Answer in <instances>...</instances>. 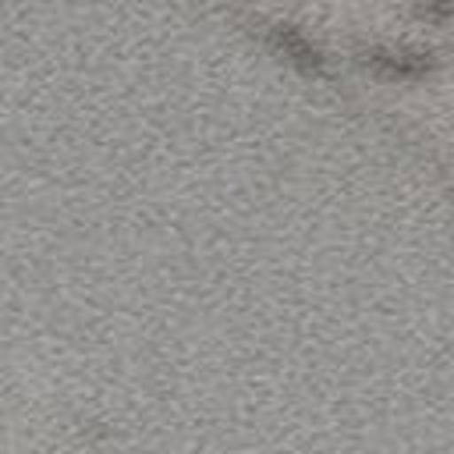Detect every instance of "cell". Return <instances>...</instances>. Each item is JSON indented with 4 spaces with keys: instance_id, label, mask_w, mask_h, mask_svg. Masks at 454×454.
Segmentation results:
<instances>
[{
    "instance_id": "1",
    "label": "cell",
    "mask_w": 454,
    "mask_h": 454,
    "mask_svg": "<svg viewBox=\"0 0 454 454\" xmlns=\"http://www.w3.org/2000/svg\"><path fill=\"white\" fill-rule=\"evenodd\" d=\"M273 43H277L291 60H298V64H305V67H316V64H319L316 46H309L294 28H273Z\"/></svg>"
}]
</instances>
